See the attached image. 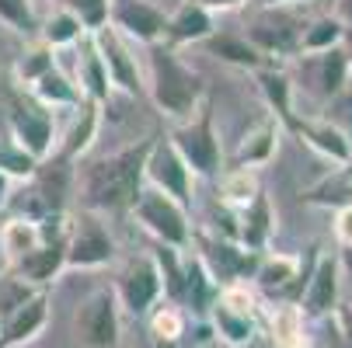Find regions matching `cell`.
I'll use <instances>...</instances> for the list:
<instances>
[{"label":"cell","instance_id":"obj_1","mask_svg":"<svg viewBox=\"0 0 352 348\" xmlns=\"http://www.w3.org/2000/svg\"><path fill=\"white\" fill-rule=\"evenodd\" d=\"M150 146H136L112 161H102L87 178V198L94 206H129L140 195V171Z\"/></svg>","mask_w":352,"mask_h":348},{"label":"cell","instance_id":"obj_2","mask_svg":"<svg viewBox=\"0 0 352 348\" xmlns=\"http://www.w3.org/2000/svg\"><path fill=\"white\" fill-rule=\"evenodd\" d=\"M154 97L171 115H192L199 97V77L188 73L171 53H154Z\"/></svg>","mask_w":352,"mask_h":348},{"label":"cell","instance_id":"obj_3","mask_svg":"<svg viewBox=\"0 0 352 348\" xmlns=\"http://www.w3.org/2000/svg\"><path fill=\"white\" fill-rule=\"evenodd\" d=\"M77 334L87 348H119V317L112 292H91L80 314H77Z\"/></svg>","mask_w":352,"mask_h":348},{"label":"cell","instance_id":"obj_4","mask_svg":"<svg viewBox=\"0 0 352 348\" xmlns=\"http://www.w3.org/2000/svg\"><path fill=\"white\" fill-rule=\"evenodd\" d=\"M140 220L154 230V233H161L164 240H171V244H182L185 240V220H182V213L175 209V202H168V198L161 195V192H146V195H140Z\"/></svg>","mask_w":352,"mask_h":348},{"label":"cell","instance_id":"obj_5","mask_svg":"<svg viewBox=\"0 0 352 348\" xmlns=\"http://www.w3.org/2000/svg\"><path fill=\"white\" fill-rule=\"evenodd\" d=\"M45 324V300L42 296H32L25 307H18L14 314H8L0 321V345H21V341H32Z\"/></svg>","mask_w":352,"mask_h":348},{"label":"cell","instance_id":"obj_6","mask_svg":"<svg viewBox=\"0 0 352 348\" xmlns=\"http://www.w3.org/2000/svg\"><path fill=\"white\" fill-rule=\"evenodd\" d=\"M178 150L185 154V161L195 171H203V174L217 171V143H213V132H210V119L182 129L178 132Z\"/></svg>","mask_w":352,"mask_h":348},{"label":"cell","instance_id":"obj_7","mask_svg":"<svg viewBox=\"0 0 352 348\" xmlns=\"http://www.w3.org/2000/svg\"><path fill=\"white\" fill-rule=\"evenodd\" d=\"M49 115L38 108H18L14 112V136L21 143V150L28 157H42L45 146H49Z\"/></svg>","mask_w":352,"mask_h":348},{"label":"cell","instance_id":"obj_8","mask_svg":"<svg viewBox=\"0 0 352 348\" xmlns=\"http://www.w3.org/2000/svg\"><path fill=\"white\" fill-rule=\"evenodd\" d=\"M157 289H161V279H157V272H154V265H150V262L133 265L129 275L122 279V292H126V303H129L133 314H143L150 303H154Z\"/></svg>","mask_w":352,"mask_h":348},{"label":"cell","instance_id":"obj_9","mask_svg":"<svg viewBox=\"0 0 352 348\" xmlns=\"http://www.w3.org/2000/svg\"><path fill=\"white\" fill-rule=\"evenodd\" d=\"M109 255H112V244L102 233V227L91 223V220H80V230H77V237L70 244V255L67 258L74 265H94V262H105Z\"/></svg>","mask_w":352,"mask_h":348},{"label":"cell","instance_id":"obj_10","mask_svg":"<svg viewBox=\"0 0 352 348\" xmlns=\"http://www.w3.org/2000/svg\"><path fill=\"white\" fill-rule=\"evenodd\" d=\"M63 244L53 240V244H45V247H35V251H28L21 262H18V272L25 275V282H45V279H53L56 268L63 265Z\"/></svg>","mask_w":352,"mask_h":348},{"label":"cell","instance_id":"obj_11","mask_svg":"<svg viewBox=\"0 0 352 348\" xmlns=\"http://www.w3.org/2000/svg\"><path fill=\"white\" fill-rule=\"evenodd\" d=\"M150 174H154V181L164 185V192H171L175 198H185V195H188L182 157L171 150V146H161V150L154 154V161H150Z\"/></svg>","mask_w":352,"mask_h":348},{"label":"cell","instance_id":"obj_12","mask_svg":"<svg viewBox=\"0 0 352 348\" xmlns=\"http://www.w3.org/2000/svg\"><path fill=\"white\" fill-rule=\"evenodd\" d=\"M116 14H119V21H122L129 32H136L140 38H154V35L164 28V18H161L154 8L140 4V0H122V4L116 8Z\"/></svg>","mask_w":352,"mask_h":348},{"label":"cell","instance_id":"obj_13","mask_svg":"<svg viewBox=\"0 0 352 348\" xmlns=\"http://www.w3.org/2000/svg\"><path fill=\"white\" fill-rule=\"evenodd\" d=\"M335 292H338V279H335V265L321 262L314 272V282L307 289V314H324L335 307Z\"/></svg>","mask_w":352,"mask_h":348},{"label":"cell","instance_id":"obj_14","mask_svg":"<svg viewBox=\"0 0 352 348\" xmlns=\"http://www.w3.org/2000/svg\"><path fill=\"white\" fill-rule=\"evenodd\" d=\"M35 240H38V233H35V227L32 223H25V220H11L8 227H4V233H0V247L11 255V258H25L28 251H35Z\"/></svg>","mask_w":352,"mask_h":348},{"label":"cell","instance_id":"obj_15","mask_svg":"<svg viewBox=\"0 0 352 348\" xmlns=\"http://www.w3.org/2000/svg\"><path fill=\"white\" fill-rule=\"evenodd\" d=\"M32 300V289L25 279H14V275H4L0 279V321L8 314H14L18 307H25Z\"/></svg>","mask_w":352,"mask_h":348},{"label":"cell","instance_id":"obj_16","mask_svg":"<svg viewBox=\"0 0 352 348\" xmlns=\"http://www.w3.org/2000/svg\"><path fill=\"white\" fill-rule=\"evenodd\" d=\"M102 45H105V56H109V67H112L116 80H119L126 91H136L140 84H136V73H133V67H129V60H126V53H122V45H119L112 35H102Z\"/></svg>","mask_w":352,"mask_h":348},{"label":"cell","instance_id":"obj_17","mask_svg":"<svg viewBox=\"0 0 352 348\" xmlns=\"http://www.w3.org/2000/svg\"><path fill=\"white\" fill-rule=\"evenodd\" d=\"M251 35H255V42H262L265 49H289L293 38H296V32H293L286 21H279V25L258 21L255 28H251Z\"/></svg>","mask_w":352,"mask_h":348},{"label":"cell","instance_id":"obj_18","mask_svg":"<svg viewBox=\"0 0 352 348\" xmlns=\"http://www.w3.org/2000/svg\"><path fill=\"white\" fill-rule=\"evenodd\" d=\"M171 32H175L178 38H199V35L210 32V18H206L203 8H185V11L178 14V21L171 25Z\"/></svg>","mask_w":352,"mask_h":348},{"label":"cell","instance_id":"obj_19","mask_svg":"<svg viewBox=\"0 0 352 348\" xmlns=\"http://www.w3.org/2000/svg\"><path fill=\"white\" fill-rule=\"evenodd\" d=\"M217 324H220V331H223L230 341H248V338H251V317H248V314H237V310H230V307H220V310H217Z\"/></svg>","mask_w":352,"mask_h":348},{"label":"cell","instance_id":"obj_20","mask_svg":"<svg viewBox=\"0 0 352 348\" xmlns=\"http://www.w3.org/2000/svg\"><path fill=\"white\" fill-rule=\"evenodd\" d=\"M32 167H35V161L25 154V150H14V146H8V143H0V174H32Z\"/></svg>","mask_w":352,"mask_h":348},{"label":"cell","instance_id":"obj_21","mask_svg":"<svg viewBox=\"0 0 352 348\" xmlns=\"http://www.w3.org/2000/svg\"><path fill=\"white\" fill-rule=\"evenodd\" d=\"M210 45H213V53H220V56H227V60H234V63H258L255 49L244 45V42H237V38H213Z\"/></svg>","mask_w":352,"mask_h":348},{"label":"cell","instance_id":"obj_22","mask_svg":"<svg viewBox=\"0 0 352 348\" xmlns=\"http://www.w3.org/2000/svg\"><path fill=\"white\" fill-rule=\"evenodd\" d=\"M342 80H345V56L342 53H328L321 60V87L331 94V91L342 87Z\"/></svg>","mask_w":352,"mask_h":348},{"label":"cell","instance_id":"obj_23","mask_svg":"<svg viewBox=\"0 0 352 348\" xmlns=\"http://www.w3.org/2000/svg\"><path fill=\"white\" fill-rule=\"evenodd\" d=\"M307 136L321 146V150H328V154H335V157H349V146L342 143V136L335 132V129H328V126H307Z\"/></svg>","mask_w":352,"mask_h":348},{"label":"cell","instance_id":"obj_24","mask_svg":"<svg viewBox=\"0 0 352 348\" xmlns=\"http://www.w3.org/2000/svg\"><path fill=\"white\" fill-rule=\"evenodd\" d=\"M0 18H4L8 25L28 32L32 28V8H28V0H0Z\"/></svg>","mask_w":352,"mask_h":348},{"label":"cell","instance_id":"obj_25","mask_svg":"<svg viewBox=\"0 0 352 348\" xmlns=\"http://www.w3.org/2000/svg\"><path fill=\"white\" fill-rule=\"evenodd\" d=\"M38 94H42V97H53V102H74V91H70L67 80H63L60 73H53V70H45V73L38 77Z\"/></svg>","mask_w":352,"mask_h":348},{"label":"cell","instance_id":"obj_26","mask_svg":"<svg viewBox=\"0 0 352 348\" xmlns=\"http://www.w3.org/2000/svg\"><path fill=\"white\" fill-rule=\"evenodd\" d=\"M77 28H80L77 18H70V14H56L53 21L45 25V38H49V42H70V38L77 35Z\"/></svg>","mask_w":352,"mask_h":348},{"label":"cell","instance_id":"obj_27","mask_svg":"<svg viewBox=\"0 0 352 348\" xmlns=\"http://www.w3.org/2000/svg\"><path fill=\"white\" fill-rule=\"evenodd\" d=\"M265 230H269V206H265V198H258L255 213H251V223H248V230H244L248 244H258V240L265 237Z\"/></svg>","mask_w":352,"mask_h":348},{"label":"cell","instance_id":"obj_28","mask_svg":"<svg viewBox=\"0 0 352 348\" xmlns=\"http://www.w3.org/2000/svg\"><path fill=\"white\" fill-rule=\"evenodd\" d=\"M338 38V21H318L314 32L304 35V45L307 49H321V45H331Z\"/></svg>","mask_w":352,"mask_h":348},{"label":"cell","instance_id":"obj_29","mask_svg":"<svg viewBox=\"0 0 352 348\" xmlns=\"http://www.w3.org/2000/svg\"><path fill=\"white\" fill-rule=\"evenodd\" d=\"M276 334H279V348H296V314L293 310L276 317Z\"/></svg>","mask_w":352,"mask_h":348},{"label":"cell","instance_id":"obj_30","mask_svg":"<svg viewBox=\"0 0 352 348\" xmlns=\"http://www.w3.org/2000/svg\"><path fill=\"white\" fill-rule=\"evenodd\" d=\"M67 4L77 8L87 25H102V18H105V0H67Z\"/></svg>","mask_w":352,"mask_h":348},{"label":"cell","instance_id":"obj_31","mask_svg":"<svg viewBox=\"0 0 352 348\" xmlns=\"http://www.w3.org/2000/svg\"><path fill=\"white\" fill-rule=\"evenodd\" d=\"M87 80H91V91H94L98 97H105V94H109V87H105V73H102V60H98V56L87 60Z\"/></svg>","mask_w":352,"mask_h":348},{"label":"cell","instance_id":"obj_32","mask_svg":"<svg viewBox=\"0 0 352 348\" xmlns=\"http://www.w3.org/2000/svg\"><path fill=\"white\" fill-rule=\"evenodd\" d=\"M265 91H269V97L279 105V112L286 115L289 112V105H286V80L283 77H265Z\"/></svg>","mask_w":352,"mask_h":348},{"label":"cell","instance_id":"obj_33","mask_svg":"<svg viewBox=\"0 0 352 348\" xmlns=\"http://www.w3.org/2000/svg\"><path fill=\"white\" fill-rule=\"evenodd\" d=\"M154 327H157L161 334L168 331V338H178V331H182V321H178V314H171V310H168V314H157Z\"/></svg>","mask_w":352,"mask_h":348},{"label":"cell","instance_id":"obj_34","mask_svg":"<svg viewBox=\"0 0 352 348\" xmlns=\"http://www.w3.org/2000/svg\"><path fill=\"white\" fill-rule=\"evenodd\" d=\"M45 70H49V60H45L42 53H32V60L21 63V73H25V77H42Z\"/></svg>","mask_w":352,"mask_h":348},{"label":"cell","instance_id":"obj_35","mask_svg":"<svg viewBox=\"0 0 352 348\" xmlns=\"http://www.w3.org/2000/svg\"><path fill=\"white\" fill-rule=\"evenodd\" d=\"M342 223H345V227H342V233H345V240L352 244V209L345 213V220H342Z\"/></svg>","mask_w":352,"mask_h":348},{"label":"cell","instance_id":"obj_36","mask_svg":"<svg viewBox=\"0 0 352 348\" xmlns=\"http://www.w3.org/2000/svg\"><path fill=\"white\" fill-rule=\"evenodd\" d=\"M338 11H342V18H349V21H352V0H342Z\"/></svg>","mask_w":352,"mask_h":348},{"label":"cell","instance_id":"obj_37","mask_svg":"<svg viewBox=\"0 0 352 348\" xmlns=\"http://www.w3.org/2000/svg\"><path fill=\"white\" fill-rule=\"evenodd\" d=\"M4 198H8V178L0 174V206H4Z\"/></svg>","mask_w":352,"mask_h":348},{"label":"cell","instance_id":"obj_38","mask_svg":"<svg viewBox=\"0 0 352 348\" xmlns=\"http://www.w3.org/2000/svg\"><path fill=\"white\" fill-rule=\"evenodd\" d=\"M206 4H237V0H206Z\"/></svg>","mask_w":352,"mask_h":348},{"label":"cell","instance_id":"obj_39","mask_svg":"<svg viewBox=\"0 0 352 348\" xmlns=\"http://www.w3.org/2000/svg\"><path fill=\"white\" fill-rule=\"evenodd\" d=\"M349 132H352V102H349Z\"/></svg>","mask_w":352,"mask_h":348},{"label":"cell","instance_id":"obj_40","mask_svg":"<svg viewBox=\"0 0 352 348\" xmlns=\"http://www.w3.org/2000/svg\"><path fill=\"white\" fill-rule=\"evenodd\" d=\"M349 42H352V28H349Z\"/></svg>","mask_w":352,"mask_h":348},{"label":"cell","instance_id":"obj_41","mask_svg":"<svg viewBox=\"0 0 352 348\" xmlns=\"http://www.w3.org/2000/svg\"><path fill=\"white\" fill-rule=\"evenodd\" d=\"M349 174H352V167H349Z\"/></svg>","mask_w":352,"mask_h":348},{"label":"cell","instance_id":"obj_42","mask_svg":"<svg viewBox=\"0 0 352 348\" xmlns=\"http://www.w3.org/2000/svg\"><path fill=\"white\" fill-rule=\"evenodd\" d=\"M349 262H352V258H349Z\"/></svg>","mask_w":352,"mask_h":348}]
</instances>
